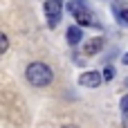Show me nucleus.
Masks as SVG:
<instances>
[{
  "label": "nucleus",
  "mask_w": 128,
  "mask_h": 128,
  "mask_svg": "<svg viewBox=\"0 0 128 128\" xmlns=\"http://www.w3.org/2000/svg\"><path fill=\"white\" fill-rule=\"evenodd\" d=\"M81 34H83V32H81V27H79V25H74V27H70V29H68L65 38H68V43H70V45H76V43L81 40Z\"/></svg>",
  "instance_id": "nucleus-6"
},
{
  "label": "nucleus",
  "mask_w": 128,
  "mask_h": 128,
  "mask_svg": "<svg viewBox=\"0 0 128 128\" xmlns=\"http://www.w3.org/2000/svg\"><path fill=\"white\" fill-rule=\"evenodd\" d=\"M124 63H126V65H128V54H126V56H124Z\"/></svg>",
  "instance_id": "nucleus-13"
},
{
  "label": "nucleus",
  "mask_w": 128,
  "mask_h": 128,
  "mask_svg": "<svg viewBox=\"0 0 128 128\" xmlns=\"http://www.w3.org/2000/svg\"><path fill=\"white\" fill-rule=\"evenodd\" d=\"M119 18H122L124 22H128V9H122V14H119Z\"/></svg>",
  "instance_id": "nucleus-10"
},
{
  "label": "nucleus",
  "mask_w": 128,
  "mask_h": 128,
  "mask_svg": "<svg viewBox=\"0 0 128 128\" xmlns=\"http://www.w3.org/2000/svg\"><path fill=\"white\" fill-rule=\"evenodd\" d=\"M74 18H76L79 27H83V25H90V22H92V14H90V9H88V11H83V14H79V16H74Z\"/></svg>",
  "instance_id": "nucleus-7"
},
{
  "label": "nucleus",
  "mask_w": 128,
  "mask_h": 128,
  "mask_svg": "<svg viewBox=\"0 0 128 128\" xmlns=\"http://www.w3.org/2000/svg\"><path fill=\"white\" fill-rule=\"evenodd\" d=\"M112 76H115V70H112V68H106V70H104V79H108V81H110Z\"/></svg>",
  "instance_id": "nucleus-8"
},
{
  "label": "nucleus",
  "mask_w": 128,
  "mask_h": 128,
  "mask_svg": "<svg viewBox=\"0 0 128 128\" xmlns=\"http://www.w3.org/2000/svg\"><path fill=\"white\" fill-rule=\"evenodd\" d=\"M68 9H70V14L72 16H79V14H83V11H88L90 7L83 2V0H72L70 4H68Z\"/></svg>",
  "instance_id": "nucleus-5"
},
{
  "label": "nucleus",
  "mask_w": 128,
  "mask_h": 128,
  "mask_svg": "<svg viewBox=\"0 0 128 128\" xmlns=\"http://www.w3.org/2000/svg\"><path fill=\"white\" fill-rule=\"evenodd\" d=\"M63 128H79V126H72V124H68V126H63Z\"/></svg>",
  "instance_id": "nucleus-12"
},
{
  "label": "nucleus",
  "mask_w": 128,
  "mask_h": 128,
  "mask_svg": "<svg viewBox=\"0 0 128 128\" xmlns=\"http://www.w3.org/2000/svg\"><path fill=\"white\" fill-rule=\"evenodd\" d=\"M25 79H27L32 86H36V88H45V86L52 83L54 72H52L50 65L36 61V63H29V65H27V70H25Z\"/></svg>",
  "instance_id": "nucleus-1"
},
{
  "label": "nucleus",
  "mask_w": 128,
  "mask_h": 128,
  "mask_svg": "<svg viewBox=\"0 0 128 128\" xmlns=\"http://www.w3.org/2000/svg\"><path fill=\"white\" fill-rule=\"evenodd\" d=\"M101 47H104V38H101V36H94V38H90V40L86 43L83 52H86L88 56H92V54H97V52H99Z\"/></svg>",
  "instance_id": "nucleus-4"
},
{
  "label": "nucleus",
  "mask_w": 128,
  "mask_h": 128,
  "mask_svg": "<svg viewBox=\"0 0 128 128\" xmlns=\"http://www.w3.org/2000/svg\"><path fill=\"white\" fill-rule=\"evenodd\" d=\"M61 7H63L61 0H45V16H47L50 27L58 25V20H61Z\"/></svg>",
  "instance_id": "nucleus-2"
},
{
  "label": "nucleus",
  "mask_w": 128,
  "mask_h": 128,
  "mask_svg": "<svg viewBox=\"0 0 128 128\" xmlns=\"http://www.w3.org/2000/svg\"><path fill=\"white\" fill-rule=\"evenodd\" d=\"M122 110H124V115H128V94L122 99Z\"/></svg>",
  "instance_id": "nucleus-9"
},
{
  "label": "nucleus",
  "mask_w": 128,
  "mask_h": 128,
  "mask_svg": "<svg viewBox=\"0 0 128 128\" xmlns=\"http://www.w3.org/2000/svg\"><path fill=\"white\" fill-rule=\"evenodd\" d=\"M101 79H104V74H99V72H83L79 76V83L86 86V88H99Z\"/></svg>",
  "instance_id": "nucleus-3"
},
{
  "label": "nucleus",
  "mask_w": 128,
  "mask_h": 128,
  "mask_svg": "<svg viewBox=\"0 0 128 128\" xmlns=\"http://www.w3.org/2000/svg\"><path fill=\"white\" fill-rule=\"evenodd\" d=\"M126 86H128V79H126Z\"/></svg>",
  "instance_id": "nucleus-14"
},
{
  "label": "nucleus",
  "mask_w": 128,
  "mask_h": 128,
  "mask_svg": "<svg viewBox=\"0 0 128 128\" xmlns=\"http://www.w3.org/2000/svg\"><path fill=\"white\" fill-rule=\"evenodd\" d=\"M7 47H9V40H7V36L2 34V52H7Z\"/></svg>",
  "instance_id": "nucleus-11"
}]
</instances>
